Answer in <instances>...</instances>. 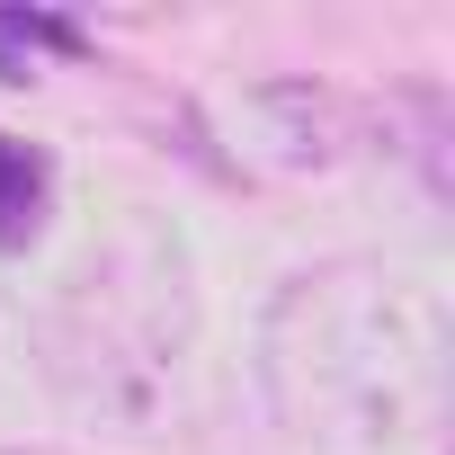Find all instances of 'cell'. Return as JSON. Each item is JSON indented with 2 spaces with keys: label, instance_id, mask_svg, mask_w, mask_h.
<instances>
[{
  "label": "cell",
  "instance_id": "6da1fadb",
  "mask_svg": "<svg viewBox=\"0 0 455 455\" xmlns=\"http://www.w3.org/2000/svg\"><path fill=\"white\" fill-rule=\"evenodd\" d=\"M446 304L384 259H331L277 286L259 322V384L286 437L384 455L446 419Z\"/></svg>",
  "mask_w": 455,
  "mask_h": 455
},
{
  "label": "cell",
  "instance_id": "7a4b0ae2",
  "mask_svg": "<svg viewBox=\"0 0 455 455\" xmlns=\"http://www.w3.org/2000/svg\"><path fill=\"white\" fill-rule=\"evenodd\" d=\"M36 357L54 402L108 437H179L196 419V268L152 214L116 233L36 313Z\"/></svg>",
  "mask_w": 455,
  "mask_h": 455
},
{
  "label": "cell",
  "instance_id": "3957f363",
  "mask_svg": "<svg viewBox=\"0 0 455 455\" xmlns=\"http://www.w3.org/2000/svg\"><path fill=\"white\" fill-rule=\"evenodd\" d=\"M45 152H28V143H10L0 134V251H28V233L45 223Z\"/></svg>",
  "mask_w": 455,
  "mask_h": 455
},
{
  "label": "cell",
  "instance_id": "277c9868",
  "mask_svg": "<svg viewBox=\"0 0 455 455\" xmlns=\"http://www.w3.org/2000/svg\"><path fill=\"white\" fill-rule=\"evenodd\" d=\"M36 54H90V36L54 10H0V81H36Z\"/></svg>",
  "mask_w": 455,
  "mask_h": 455
}]
</instances>
